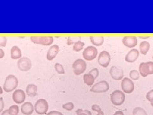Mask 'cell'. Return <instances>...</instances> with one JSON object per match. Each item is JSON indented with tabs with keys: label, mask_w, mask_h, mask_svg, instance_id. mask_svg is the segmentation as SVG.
Here are the masks:
<instances>
[{
	"label": "cell",
	"mask_w": 153,
	"mask_h": 115,
	"mask_svg": "<svg viewBox=\"0 0 153 115\" xmlns=\"http://www.w3.org/2000/svg\"><path fill=\"white\" fill-rule=\"evenodd\" d=\"M19 81L17 77L14 75H8L4 81L3 84V90L9 93L15 90L18 86Z\"/></svg>",
	"instance_id": "1"
},
{
	"label": "cell",
	"mask_w": 153,
	"mask_h": 115,
	"mask_svg": "<svg viewBox=\"0 0 153 115\" xmlns=\"http://www.w3.org/2000/svg\"><path fill=\"white\" fill-rule=\"evenodd\" d=\"M111 101L114 105H121L125 101V93L121 90H115L111 94Z\"/></svg>",
	"instance_id": "2"
},
{
	"label": "cell",
	"mask_w": 153,
	"mask_h": 115,
	"mask_svg": "<svg viewBox=\"0 0 153 115\" xmlns=\"http://www.w3.org/2000/svg\"><path fill=\"white\" fill-rule=\"evenodd\" d=\"M109 88V84L107 81L102 80L93 84L92 87L91 88L90 91L91 92L97 93H106L107 91H108Z\"/></svg>",
	"instance_id": "3"
},
{
	"label": "cell",
	"mask_w": 153,
	"mask_h": 115,
	"mask_svg": "<svg viewBox=\"0 0 153 115\" xmlns=\"http://www.w3.org/2000/svg\"><path fill=\"white\" fill-rule=\"evenodd\" d=\"M74 72L76 75H79L83 74L87 69V63L82 59H77L75 60L72 65Z\"/></svg>",
	"instance_id": "4"
},
{
	"label": "cell",
	"mask_w": 153,
	"mask_h": 115,
	"mask_svg": "<svg viewBox=\"0 0 153 115\" xmlns=\"http://www.w3.org/2000/svg\"><path fill=\"white\" fill-rule=\"evenodd\" d=\"M34 109L37 114H45L49 109V104L45 99H38L34 105Z\"/></svg>",
	"instance_id": "5"
},
{
	"label": "cell",
	"mask_w": 153,
	"mask_h": 115,
	"mask_svg": "<svg viewBox=\"0 0 153 115\" xmlns=\"http://www.w3.org/2000/svg\"><path fill=\"white\" fill-rule=\"evenodd\" d=\"M98 55V50L97 47L92 46L87 47L82 52V56L85 60L88 61L94 60Z\"/></svg>",
	"instance_id": "6"
},
{
	"label": "cell",
	"mask_w": 153,
	"mask_h": 115,
	"mask_svg": "<svg viewBox=\"0 0 153 115\" xmlns=\"http://www.w3.org/2000/svg\"><path fill=\"white\" fill-rule=\"evenodd\" d=\"M30 40L36 44L42 46H50L54 42L53 37H31Z\"/></svg>",
	"instance_id": "7"
},
{
	"label": "cell",
	"mask_w": 153,
	"mask_h": 115,
	"mask_svg": "<svg viewBox=\"0 0 153 115\" xmlns=\"http://www.w3.org/2000/svg\"><path fill=\"white\" fill-rule=\"evenodd\" d=\"M121 86L123 92L124 93H131L135 89V84L133 81L128 78H124L122 79Z\"/></svg>",
	"instance_id": "8"
},
{
	"label": "cell",
	"mask_w": 153,
	"mask_h": 115,
	"mask_svg": "<svg viewBox=\"0 0 153 115\" xmlns=\"http://www.w3.org/2000/svg\"><path fill=\"white\" fill-rule=\"evenodd\" d=\"M111 57L109 52L106 51H103L100 52L98 58V64L104 68H107L111 63Z\"/></svg>",
	"instance_id": "9"
},
{
	"label": "cell",
	"mask_w": 153,
	"mask_h": 115,
	"mask_svg": "<svg viewBox=\"0 0 153 115\" xmlns=\"http://www.w3.org/2000/svg\"><path fill=\"white\" fill-rule=\"evenodd\" d=\"M19 69L22 72L29 71L32 67V63L30 58L27 57H22L17 61Z\"/></svg>",
	"instance_id": "10"
},
{
	"label": "cell",
	"mask_w": 153,
	"mask_h": 115,
	"mask_svg": "<svg viewBox=\"0 0 153 115\" xmlns=\"http://www.w3.org/2000/svg\"><path fill=\"white\" fill-rule=\"evenodd\" d=\"M110 75L112 78L116 81L122 80L124 77V71L123 70L116 66H112L110 69Z\"/></svg>",
	"instance_id": "11"
},
{
	"label": "cell",
	"mask_w": 153,
	"mask_h": 115,
	"mask_svg": "<svg viewBox=\"0 0 153 115\" xmlns=\"http://www.w3.org/2000/svg\"><path fill=\"white\" fill-rule=\"evenodd\" d=\"M12 99L14 102L18 104L24 103L26 100V93L21 89L16 90L12 94Z\"/></svg>",
	"instance_id": "12"
},
{
	"label": "cell",
	"mask_w": 153,
	"mask_h": 115,
	"mask_svg": "<svg viewBox=\"0 0 153 115\" xmlns=\"http://www.w3.org/2000/svg\"><path fill=\"white\" fill-rule=\"evenodd\" d=\"M122 43L126 47L133 49V47H135L138 44L137 37L131 36L124 37L122 39Z\"/></svg>",
	"instance_id": "13"
},
{
	"label": "cell",
	"mask_w": 153,
	"mask_h": 115,
	"mask_svg": "<svg viewBox=\"0 0 153 115\" xmlns=\"http://www.w3.org/2000/svg\"><path fill=\"white\" fill-rule=\"evenodd\" d=\"M140 56V52L137 49H132L125 56V61L128 63H133L137 60Z\"/></svg>",
	"instance_id": "14"
},
{
	"label": "cell",
	"mask_w": 153,
	"mask_h": 115,
	"mask_svg": "<svg viewBox=\"0 0 153 115\" xmlns=\"http://www.w3.org/2000/svg\"><path fill=\"white\" fill-rule=\"evenodd\" d=\"M59 47L58 45H53L49 49L47 53V59L49 61L53 60L59 52Z\"/></svg>",
	"instance_id": "15"
},
{
	"label": "cell",
	"mask_w": 153,
	"mask_h": 115,
	"mask_svg": "<svg viewBox=\"0 0 153 115\" xmlns=\"http://www.w3.org/2000/svg\"><path fill=\"white\" fill-rule=\"evenodd\" d=\"M21 113L25 115H31L34 112V105L30 102H26L21 105Z\"/></svg>",
	"instance_id": "16"
},
{
	"label": "cell",
	"mask_w": 153,
	"mask_h": 115,
	"mask_svg": "<svg viewBox=\"0 0 153 115\" xmlns=\"http://www.w3.org/2000/svg\"><path fill=\"white\" fill-rule=\"evenodd\" d=\"M10 56L13 60H19L22 58V52L20 48L17 46H14L10 50Z\"/></svg>",
	"instance_id": "17"
},
{
	"label": "cell",
	"mask_w": 153,
	"mask_h": 115,
	"mask_svg": "<svg viewBox=\"0 0 153 115\" xmlns=\"http://www.w3.org/2000/svg\"><path fill=\"white\" fill-rule=\"evenodd\" d=\"M38 88L35 84H30L26 86V93L30 97H34L37 94Z\"/></svg>",
	"instance_id": "18"
},
{
	"label": "cell",
	"mask_w": 153,
	"mask_h": 115,
	"mask_svg": "<svg viewBox=\"0 0 153 115\" xmlns=\"http://www.w3.org/2000/svg\"><path fill=\"white\" fill-rule=\"evenodd\" d=\"M139 73L140 75L143 78H146L147 76L149 75V69L147 62H142L139 65Z\"/></svg>",
	"instance_id": "19"
},
{
	"label": "cell",
	"mask_w": 153,
	"mask_h": 115,
	"mask_svg": "<svg viewBox=\"0 0 153 115\" xmlns=\"http://www.w3.org/2000/svg\"><path fill=\"white\" fill-rule=\"evenodd\" d=\"M90 41L93 45L95 46H100L103 44L104 37L102 36H92L90 37Z\"/></svg>",
	"instance_id": "20"
},
{
	"label": "cell",
	"mask_w": 153,
	"mask_h": 115,
	"mask_svg": "<svg viewBox=\"0 0 153 115\" xmlns=\"http://www.w3.org/2000/svg\"><path fill=\"white\" fill-rule=\"evenodd\" d=\"M139 49L140 53L143 55H146L148 51L150 49V44L146 40L142 41L139 46Z\"/></svg>",
	"instance_id": "21"
},
{
	"label": "cell",
	"mask_w": 153,
	"mask_h": 115,
	"mask_svg": "<svg viewBox=\"0 0 153 115\" xmlns=\"http://www.w3.org/2000/svg\"><path fill=\"white\" fill-rule=\"evenodd\" d=\"M83 79L84 81V83L87 84L88 86H93L94 83V81L95 79L94 77L90 74H85L83 76Z\"/></svg>",
	"instance_id": "22"
},
{
	"label": "cell",
	"mask_w": 153,
	"mask_h": 115,
	"mask_svg": "<svg viewBox=\"0 0 153 115\" xmlns=\"http://www.w3.org/2000/svg\"><path fill=\"white\" fill-rule=\"evenodd\" d=\"M80 40H81V37H79V36L68 37V39H67V45L68 46L74 45L75 43L80 41Z\"/></svg>",
	"instance_id": "23"
},
{
	"label": "cell",
	"mask_w": 153,
	"mask_h": 115,
	"mask_svg": "<svg viewBox=\"0 0 153 115\" xmlns=\"http://www.w3.org/2000/svg\"><path fill=\"white\" fill-rule=\"evenodd\" d=\"M85 46V43L81 40L77 42L74 45L73 50L75 52H80L81 50L83 49V48Z\"/></svg>",
	"instance_id": "24"
},
{
	"label": "cell",
	"mask_w": 153,
	"mask_h": 115,
	"mask_svg": "<svg viewBox=\"0 0 153 115\" xmlns=\"http://www.w3.org/2000/svg\"><path fill=\"white\" fill-rule=\"evenodd\" d=\"M133 115H148L146 110L140 107L135 108L133 111Z\"/></svg>",
	"instance_id": "25"
},
{
	"label": "cell",
	"mask_w": 153,
	"mask_h": 115,
	"mask_svg": "<svg viewBox=\"0 0 153 115\" xmlns=\"http://www.w3.org/2000/svg\"><path fill=\"white\" fill-rule=\"evenodd\" d=\"M10 115H18L19 113V108L17 105H12L8 108Z\"/></svg>",
	"instance_id": "26"
},
{
	"label": "cell",
	"mask_w": 153,
	"mask_h": 115,
	"mask_svg": "<svg viewBox=\"0 0 153 115\" xmlns=\"http://www.w3.org/2000/svg\"><path fill=\"white\" fill-rule=\"evenodd\" d=\"M130 79L133 81H136V80H138V79L140 78V73L139 72H138V70H132L130 71Z\"/></svg>",
	"instance_id": "27"
},
{
	"label": "cell",
	"mask_w": 153,
	"mask_h": 115,
	"mask_svg": "<svg viewBox=\"0 0 153 115\" xmlns=\"http://www.w3.org/2000/svg\"><path fill=\"white\" fill-rule=\"evenodd\" d=\"M54 68L56 71L59 74H65V70L64 69L63 66L59 63H56L54 65Z\"/></svg>",
	"instance_id": "28"
},
{
	"label": "cell",
	"mask_w": 153,
	"mask_h": 115,
	"mask_svg": "<svg viewBox=\"0 0 153 115\" xmlns=\"http://www.w3.org/2000/svg\"><path fill=\"white\" fill-rule=\"evenodd\" d=\"M63 108L65 110H66V111H71V110H73L74 109V107L75 105L74 104V103L72 102H67V103H65L63 105Z\"/></svg>",
	"instance_id": "29"
},
{
	"label": "cell",
	"mask_w": 153,
	"mask_h": 115,
	"mask_svg": "<svg viewBox=\"0 0 153 115\" xmlns=\"http://www.w3.org/2000/svg\"><path fill=\"white\" fill-rule=\"evenodd\" d=\"M91 108L93 111L97 112V115H104V113L102 111L101 108H100L98 105L94 104L92 105Z\"/></svg>",
	"instance_id": "30"
},
{
	"label": "cell",
	"mask_w": 153,
	"mask_h": 115,
	"mask_svg": "<svg viewBox=\"0 0 153 115\" xmlns=\"http://www.w3.org/2000/svg\"><path fill=\"white\" fill-rule=\"evenodd\" d=\"M89 74H91L94 77V79H97L98 77V75H99V74H100L99 70L97 68H93V69H92L91 70L89 71Z\"/></svg>",
	"instance_id": "31"
},
{
	"label": "cell",
	"mask_w": 153,
	"mask_h": 115,
	"mask_svg": "<svg viewBox=\"0 0 153 115\" xmlns=\"http://www.w3.org/2000/svg\"><path fill=\"white\" fill-rule=\"evenodd\" d=\"M146 99L150 103L153 102V89L149 91L146 94Z\"/></svg>",
	"instance_id": "32"
},
{
	"label": "cell",
	"mask_w": 153,
	"mask_h": 115,
	"mask_svg": "<svg viewBox=\"0 0 153 115\" xmlns=\"http://www.w3.org/2000/svg\"><path fill=\"white\" fill-rule=\"evenodd\" d=\"M7 38L5 37H0V47H6Z\"/></svg>",
	"instance_id": "33"
},
{
	"label": "cell",
	"mask_w": 153,
	"mask_h": 115,
	"mask_svg": "<svg viewBox=\"0 0 153 115\" xmlns=\"http://www.w3.org/2000/svg\"><path fill=\"white\" fill-rule=\"evenodd\" d=\"M147 63L149 66V75L153 74V61H147Z\"/></svg>",
	"instance_id": "34"
},
{
	"label": "cell",
	"mask_w": 153,
	"mask_h": 115,
	"mask_svg": "<svg viewBox=\"0 0 153 115\" xmlns=\"http://www.w3.org/2000/svg\"><path fill=\"white\" fill-rule=\"evenodd\" d=\"M47 115H64L63 113L59 112V111H52L48 113Z\"/></svg>",
	"instance_id": "35"
},
{
	"label": "cell",
	"mask_w": 153,
	"mask_h": 115,
	"mask_svg": "<svg viewBox=\"0 0 153 115\" xmlns=\"http://www.w3.org/2000/svg\"><path fill=\"white\" fill-rule=\"evenodd\" d=\"M4 106V103L3 101V99L2 97H1L0 98V113L3 112Z\"/></svg>",
	"instance_id": "36"
},
{
	"label": "cell",
	"mask_w": 153,
	"mask_h": 115,
	"mask_svg": "<svg viewBox=\"0 0 153 115\" xmlns=\"http://www.w3.org/2000/svg\"><path fill=\"white\" fill-rule=\"evenodd\" d=\"M82 109H79L76 111V113L77 115H87V114H85V113L82 112Z\"/></svg>",
	"instance_id": "37"
},
{
	"label": "cell",
	"mask_w": 153,
	"mask_h": 115,
	"mask_svg": "<svg viewBox=\"0 0 153 115\" xmlns=\"http://www.w3.org/2000/svg\"><path fill=\"white\" fill-rule=\"evenodd\" d=\"M4 56V52L2 49H0V59L3 58Z\"/></svg>",
	"instance_id": "38"
},
{
	"label": "cell",
	"mask_w": 153,
	"mask_h": 115,
	"mask_svg": "<svg viewBox=\"0 0 153 115\" xmlns=\"http://www.w3.org/2000/svg\"><path fill=\"white\" fill-rule=\"evenodd\" d=\"M82 112L85 113V114H87V115H92L91 112L90 111H89V110H88V109H84V110H82Z\"/></svg>",
	"instance_id": "39"
},
{
	"label": "cell",
	"mask_w": 153,
	"mask_h": 115,
	"mask_svg": "<svg viewBox=\"0 0 153 115\" xmlns=\"http://www.w3.org/2000/svg\"><path fill=\"white\" fill-rule=\"evenodd\" d=\"M113 115H124V113L121 111H117L116 113H115Z\"/></svg>",
	"instance_id": "40"
},
{
	"label": "cell",
	"mask_w": 153,
	"mask_h": 115,
	"mask_svg": "<svg viewBox=\"0 0 153 115\" xmlns=\"http://www.w3.org/2000/svg\"><path fill=\"white\" fill-rule=\"evenodd\" d=\"M1 115H10L9 114V112H8V109H6L4 110V111L2 112L1 113Z\"/></svg>",
	"instance_id": "41"
},
{
	"label": "cell",
	"mask_w": 153,
	"mask_h": 115,
	"mask_svg": "<svg viewBox=\"0 0 153 115\" xmlns=\"http://www.w3.org/2000/svg\"><path fill=\"white\" fill-rule=\"evenodd\" d=\"M140 38L142 39H147V38H149V37H140Z\"/></svg>",
	"instance_id": "42"
},
{
	"label": "cell",
	"mask_w": 153,
	"mask_h": 115,
	"mask_svg": "<svg viewBox=\"0 0 153 115\" xmlns=\"http://www.w3.org/2000/svg\"><path fill=\"white\" fill-rule=\"evenodd\" d=\"M3 92V89L1 87V86H0V95L2 94Z\"/></svg>",
	"instance_id": "43"
},
{
	"label": "cell",
	"mask_w": 153,
	"mask_h": 115,
	"mask_svg": "<svg viewBox=\"0 0 153 115\" xmlns=\"http://www.w3.org/2000/svg\"><path fill=\"white\" fill-rule=\"evenodd\" d=\"M151 106L153 108V102H152V103H151Z\"/></svg>",
	"instance_id": "44"
},
{
	"label": "cell",
	"mask_w": 153,
	"mask_h": 115,
	"mask_svg": "<svg viewBox=\"0 0 153 115\" xmlns=\"http://www.w3.org/2000/svg\"><path fill=\"white\" fill-rule=\"evenodd\" d=\"M152 60H153V55H152Z\"/></svg>",
	"instance_id": "45"
}]
</instances>
